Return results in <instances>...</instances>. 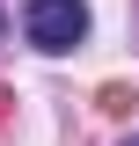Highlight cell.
<instances>
[{
	"mask_svg": "<svg viewBox=\"0 0 139 146\" xmlns=\"http://www.w3.org/2000/svg\"><path fill=\"white\" fill-rule=\"evenodd\" d=\"M0 29H7V22H0Z\"/></svg>",
	"mask_w": 139,
	"mask_h": 146,
	"instance_id": "obj_3",
	"label": "cell"
},
{
	"mask_svg": "<svg viewBox=\"0 0 139 146\" xmlns=\"http://www.w3.org/2000/svg\"><path fill=\"white\" fill-rule=\"evenodd\" d=\"M22 36L37 51H73L88 36V0H29L22 7Z\"/></svg>",
	"mask_w": 139,
	"mask_h": 146,
	"instance_id": "obj_1",
	"label": "cell"
},
{
	"mask_svg": "<svg viewBox=\"0 0 139 146\" xmlns=\"http://www.w3.org/2000/svg\"><path fill=\"white\" fill-rule=\"evenodd\" d=\"M124 146H139V139H124Z\"/></svg>",
	"mask_w": 139,
	"mask_h": 146,
	"instance_id": "obj_2",
	"label": "cell"
}]
</instances>
